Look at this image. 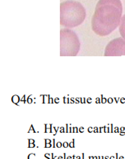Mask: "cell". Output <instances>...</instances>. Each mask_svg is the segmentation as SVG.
Instances as JSON below:
<instances>
[{"mask_svg":"<svg viewBox=\"0 0 125 159\" xmlns=\"http://www.w3.org/2000/svg\"><path fill=\"white\" fill-rule=\"evenodd\" d=\"M123 8L121 0H99L91 20L95 34L106 36L120 25Z\"/></svg>","mask_w":125,"mask_h":159,"instance_id":"6da1fadb","label":"cell"},{"mask_svg":"<svg viewBox=\"0 0 125 159\" xmlns=\"http://www.w3.org/2000/svg\"><path fill=\"white\" fill-rule=\"evenodd\" d=\"M86 17V9L80 2L68 0L60 5V24L63 26H78L83 23Z\"/></svg>","mask_w":125,"mask_h":159,"instance_id":"7a4b0ae2","label":"cell"},{"mask_svg":"<svg viewBox=\"0 0 125 159\" xmlns=\"http://www.w3.org/2000/svg\"><path fill=\"white\" fill-rule=\"evenodd\" d=\"M61 56H76L80 48L78 36L73 31L62 29L60 31Z\"/></svg>","mask_w":125,"mask_h":159,"instance_id":"3957f363","label":"cell"},{"mask_svg":"<svg viewBox=\"0 0 125 159\" xmlns=\"http://www.w3.org/2000/svg\"><path fill=\"white\" fill-rule=\"evenodd\" d=\"M125 40L123 38L113 39L106 47L104 56H119L124 55Z\"/></svg>","mask_w":125,"mask_h":159,"instance_id":"277c9868","label":"cell"},{"mask_svg":"<svg viewBox=\"0 0 125 159\" xmlns=\"http://www.w3.org/2000/svg\"><path fill=\"white\" fill-rule=\"evenodd\" d=\"M119 32L122 38H123L125 40V15L122 16V20L119 25Z\"/></svg>","mask_w":125,"mask_h":159,"instance_id":"5b68a950","label":"cell"},{"mask_svg":"<svg viewBox=\"0 0 125 159\" xmlns=\"http://www.w3.org/2000/svg\"><path fill=\"white\" fill-rule=\"evenodd\" d=\"M28 159H35V154H29V156H28Z\"/></svg>","mask_w":125,"mask_h":159,"instance_id":"8992f818","label":"cell"},{"mask_svg":"<svg viewBox=\"0 0 125 159\" xmlns=\"http://www.w3.org/2000/svg\"><path fill=\"white\" fill-rule=\"evenodd\" d=\"M69 147H70V148H74V140H73L69 143Z\"/></svg>","mask_w":125,"mask_h":159,"instance_id":"52a82bcc","label":"cell"},{"mask_svg":"<svg viewBox=\"0 0 125 159\" xmlns=\"http://www.w3.org/2000/svg\"><path fill=\"white\" fill-rule=\"evenodd\" d=\"M62 147H64V148H68V147H69V143H68V142H64V143H63Z\"/></svg>","mask_w":125,"mask_h":159,"instance_id":"ba28073f","label":"cell"},{"mask_svg":"<svg viewBox=\"0 0 125 159\" xmlns=\"http://www.w3.org/2000/svg\"><path fill=\"white\" fill-rule=\"evenodd\" d=\"M31 131H32V132H34V133H37V131L34 130V128H33V125H31L30 130L29 131V132H31Z\"/></svg>","mask_w":125,"mask_h":159,"instance_id":"9c48e42d","label":"cell"},{"mask_svg":"<svg viewBox=\"0 0 125 159\" xmlns=\"http://www.w3.org/2000/svg\"><path fill=\"white\" fill-rule=\"evenodd\" d=\"M62 145L63 143H61V142H58V143H56V147H58V148H61Z\"/></svg>","mask_w":125,"mask_h":159,"instance_id":"30bf717a","label":"cell"},{"mask_svg":"<svg viewBox=\"0 0 125 159\" xmlns=\"http://www.w3.org/2000/svg\"><path fill=\"white\" fill-rule=\"evenodd\" d=\"M52 147V144L51 143H46L45 144V148H50Z\"/></svg>","mask_w":125,"mask_h":159,"instance_id":"8fae6325","label":"cell"},{"mask_svg":"<svg viewBox=\"0 0 125 159\" xmlns=\"http://www.w3.org/2000/svg\"><path fill=\"white\" fill-rule=\"evenodd\" d=\"M59 131H60V133H65V131H64V128L63 127L59 128Z\"/></svg>","mask_w":125,"mask_h":159,"instance_id":"7c38bea8","label":"cell"},{"mask_svg":"<svg viewBox=\"0 0 125 159\" xmlns=\"http://www.w3.org/2000/svg\"><path fill=\"white\" fill-rule=\"evenodd\" d=\"M34 147H35V143H29V148H34Z\"/></svg>","mask_w":125,"mask_h":159,"instance_id":"4fadbf2b","label":"cell"},{"mask_svg":"<svg viewBox=\"0 0 125 159\" xmlns=\"http://www.w3.org/2000/svg\"><path fill=\"white\" fill-rule=\"evenodd\" d=\"M79 131L80 133H83L84 132V128L83 127H80L79 128Z\"/></svg>","mask_w":125,"mask_h":159,"instance_id":"5bb4252c","label":"cell"},{"mask_svg":"<svg viewBox=\"0 0 125 159\" xmlns=\"http://www.w3.org/2000/svg\"><path fill=\"white\" fill-rule=\"evenodd\" d=\"M93 129H94L93 128L89 127V128H88V132H89V133H91V132H92V131H94Z\"/></svg>","mask_w":125,"mask_h":159,"instance_id":"9a60e30c","label":"cell"},{"mask_svg":"<svg viewBox=\"0 0 125 159\" xmlns=\"http://www.w3.org/2000/svg\"><path fill=\"white\" fill-rule=\"evenodd\" d=\"M50 156H51V155L49 153H46L44 155V157L45 158H50Z\"/></svg>","mask_w":125,"mask_h":159,"instance_id":"2e32d148","label":"cell"},{"mask_svg":"<svg viewBox=\"0 0 125 159\" xmlns=\"http://www.w3.org/2000/svg\"><path fill=\"white\" fill-rule=\"evenodd\" d=\"M52 143V141H51L50 140L45 139V143Z\"/></svg>","mask_w":125,"mask_h":159,"instance_id":"e0dca14e","label":"cell"},{"mask_svg":"<svg viewBox=\"0 0 125 159\" xmlns=\"http://www.w3.org/2000/svg\"><path fill=\"white\" fill-rule=\"evenodd\" d=\"M29 143H35V140L33 139H29Z\"/></svg>","mask_w":125,"mask_h":159,"instance_id":"ac0fdd59","label":"cell"},{"mask_svg":"<svg viewBox=\"0 0 125 159\" xmlns=\"http://www.w3.org/2000/svg\"><path fill=\"white\" fill-rule=\"evenodd\" d=\"M94 129H95V130H94V132H95V133L98 132V128H97V127H95V128H94Z\"/></svg>","mask_w":125,"mask_h":159,"instance_id":"d6986e66","label":"cell"},{"mask_svg":"<svg viewBox=\"0 0 125 159\" xmlns=\"http://www.w3.org/2000/svg\"><path fill=\"white\" fill-rule=\"evenodd\" d=\"M67 159H73V156H68Z\"/></svg>","mask_w":125,"mask_h":159,"instance_id":"ffe728a7","label":"cell"},{"mask_svg":"<svg viewBox=\"0 0 125 159\" xmlns=\"http://www.w3.org/2000/svg\"><path fill=\"white\" fill-rule=\"evenodd\" d=\"M55 140L54 139L53 140H52V142H53V147H55Z\"/></svg>","mask_w":125,"mask_h":159,"instance_id":"44dd1931","label":"cell"},{"mask_svg":"<svg viewBox=\"0 0 125 159\" xmlns=\"http://www.w3.org/2000/svg\"><path fill=\"white\" fill-rule=\"evenodd\" d=\"M58 159H64V157H63V156H59V157H58Z\"/></svg>","mask_w":125,"mask_h":159,"instance_id":"7402d4cb","label":"cell"},{"mask_svg":"<svg viewBox=\"0 0 125 159\" xmlns=\"http://www.w3.org/2000/svg\"><path fill=\"white\" fill-rule=\"evenodd\" d=\"M64 159H67L66 158V153H64Z\"/></svg>","mask_w":125,"mask_h":159,"instance_id":"603a6c76","label":"cell"},{"mask_svg":"<svg viewBox=\"0 0 125 159\" xmlns=\"http://www.w3.org/2000/svg\"><path fill=\"white\" fill-rule=\"evenodd\" d=\"M77 159H81V157H80V156H77Z\"/></svg>","mask_w":125,"mask_h":159,"instance_id":"cb8c5ba5","label":"cell"},{"mask_svg":"<svg viewBox=\"0 0 125 159\" xmlns=\"http://www.w3.org/2000/svg\"><path fill=\"white\" fill-rule=\"evenodd\" d=\"M73 159H77V157H76L75 156H73Z\"/></svg>","mask_w":125,"mask_h":159,"instance_id":"d4e9b609","label":"cell"},{"mask_svg":"<svg viewBox=\"0 0 125 159\" xmlns=\"http://www.w3.org/2000/svg\"><path fill=\"white\" fill-rule=\"evenodd\" d=\"M89 159H94V157H91V156H89Z\"/></svg>","mask_w":125,"mask_h":159,"instance_id":"484cf974","label":"cell"},{"mask_svg":"<svg viewBox=\"0 0 125 159\" xmlns=\"http://www.w3.org/2000/svg\"><path fill=\"white\" fill-rule=\"evenodd\" d=\"M98 158L99 159H104V158H103V157H98Z\"/></svg>","mask_w":125,"mask_h":159,"instance_id":"4316f807","label":"cell"},{"mask_svg":"<svg viewBox=\"0 0 125 159\" xmlns=\"http://www.w3.org/2000/svg\"><path fill=\"white\" fill-rule=\"evenodd\" d=\"M110 159H115V158L114 157H111Z\"/></svg>","mask_w":125,"mask_h":159,"instance_id":"83f0119b","label":"cell"},{"mask_svg":"<svg viewBox=\"0 0 125 159\" xmlns=\"http://www.w3.org/2000/svg\"><path fill=\"white\" fill-rule=\"evenodd\" d=\"M94 159H97V157H94Z\"/></svg>","mask_w":125,"mask_h":159,"instance_id":"f1b7e54d","label":"cell"},{"mask_svg":"<svg viewBox=\"0 0 125 159\" xmlns=\"http://www.w3.org/2000/svg\"><path fill=\"white\" fill-rule=\"evenodd\" d=\"M120 159H124L123 157H120Z\"/></svg>","mask_w":125,"mask_h":159,"instance_id":"f546056e","label":"cell"},{"mask_svg":"<svg viewBox=\"0 0 125 159\" xmlns=\"http://www.w3.org/2000/svg\"><path fill=\"white\" fill-rule=\"evenodd\" d=\"M108 158H108V157H106V159H108Z\"/></svg>","mask_w":125,"mask_h":159,"instance_id":"4dcf8cb0","label":"cell"},{"mask_svg":"<svg viewBox=\"0 0 125 159\" xmlns=\"http://www.w3.org/2000/svg\"><path fill=\"white\" fill-rule=\"evenodd\" d=\"M45 159H50V158H45Z\"/></svg>","mask_w":125,"mask_h":159,"instance_id":"1f68e13d","label":"cell"},{"mask_svg":"<svg viewBox=\"0 0 125 159\" xmlns=\"http://www.w3.org/2000/svg\"><path fill=\"white\" fill-rule=\"evenodd\" d=\"M124 55H125V51H124Z\"/></svg>","mask_w":125,"mask_h":159,"instance_id":"d6a6232c","label":"cell"}]
</instances>
